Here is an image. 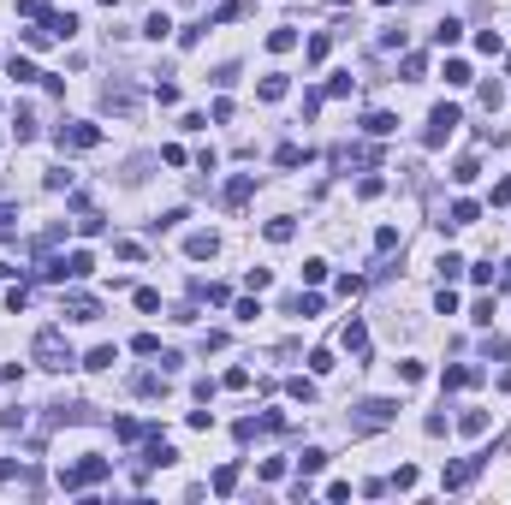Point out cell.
Segmentation results:
<instances>
[{
  "mask_svg": "<svg viewBox=\"0 0 511 505\" xmlns=\"http://www.w3.org/2000/svg\"><path fill=\"white\" fill-rule=\"evenodd\" d=\"M60 315H65V321H102V303H95L90 292H65L60 297Z\"/></svg>",
  "mask_w": 511,
  "mask_h": 505,
  "instance_id": "8",
  "label": "cell"
},
{
  "mask_svg": "<svg viewBox=\"0 0 511 505\" xmlns=\"http://www.w3.org/2000/svg\"><path fill=\"white\" fill-rule=\"evenodd\" d=\"M500 393H511V368H500Z\"/></svg>",
  "mask_w": 511,
  "mask_h": 505,
  "instance_id": "43",
  "label": "cell"
},
{
  "mask_svg": "<svg viewBox=\"0 0 511 505\" xmlns=\"http://www.w3.org/2000/svg\"><path fill=\"white\" fill-rule=\"evenodd\" d=\"M339 345H345V351H351V357L362 363V357H369V327H362V321H345V333H339Z\"/></svg>",
  "mask_w": 511,
  "mask_h": 505,
  "instance_id": "9",
  "label": "cell"
},
{
  "mask_svg": "<svg viewBox=\"0 0 511 505\" xmlns=\"http://www.w3.org/2000/svg\"><path fill=\"white\" fill-rule=\"evenodd\" d=\"M250 196H256V173H238L232 184H226V208H244Z\"/></svg>",
  "mask_w": 511,
  "mask_h": 505,
  "instance_id": "10",
  "label": "cell"
},
{
  "mask_svg": "<svg viewBox=\"0 0 511 505\" xmlns=\"http://www.w3.org/2000/svg\"><path fill=\"white\" fill-rule=\"evenodd\" d=\"M113 363H119V345H95L84 357V368H113Z\"/></svg>",
  "mask_w": 511,
  "mask_h": 505,
  "instance_id": "17",
  "label": "cell"
},
{
  "mask_svg": "<svg viewBox=\"0 0 511 505\" xmlns=\"http://www.w3.org/2000/svg\"><path fill=\"white\" fill-rule=\"evenodd\" d=\"M107 469H113V458L90 452V458H77V464H65V469H60V487H65V494H77V487H95V482H107Z\"/></svg>",
  "mask_w": 511,
  "mask_h": 505,
  "instance_id": "3",
  "label": "cell"
},
{
  "mask_svg": "<svg viewBox=\"0 0 511 505\" xmlns=\"http://www.w3.org/2000/svg\"><path fill=\"white\" fill-rule=\"evenodd\" d=\"M12 232H18V208H12V202H0V238H12Z\"/></svg>",
  "mask_w": 511,
  "mask_h": 505,
  "instance_id": "29",
  "label": "cell"
},
{
  "mask_svg": "<svg viewBox=\"0 0 511 505\" xmlns=\"http://www.w3.org/2000/svg\"><path fill=\"white\" fill-rule=\"evenodd\" d=\"M6 72H12V78H18V83H30V78H42V72H36V65H30V60H18V54H12V65H6Z\"/></svg>",
  "mask_w": 511,
  "mask_h": 505,
  "instance_id": "33",
  "label": "cell"
},
{
  "mask_svg": "<svg viewBox=\"0 0 511 505\" xmlns=\"http://www.w3.org/2000/svg\"><path fill=\"white\" fill-rule=\"evenodd\" d=\"M143 464L167 469V464H178V452H173V446H167V440H161V434H155V440H149V452H143Z\"/></svg>",
  "mask_w": 511,
  "mask_h": 505,
  "instance_id": "12",
  "label": "cell"
},
{
  "mask_svg": "<svg viewBox=\"0 0 511 505\" xmlns=\"http://www.w3.org/2000/svg\"><path fill=\"white\" fill-rule=\"evenodd\" d=\"M30 357H36L42 368H54V375L77 363V357H72V345H65V327H42V333H36V345H30Z\"/></svg>",
  "mask_w": 511,
  "mask_h": 505,
  "instance_id": "1",
  "label": "cell"
},
{
  "mask_svg": "<svg viewBox=\"0 0 511 505\" xmlns=\"http://www.w3.org/2000/svg\"><path fill=\"white\" fill-rule=\"evenodd\" d=\"M298 469H303V476H316V469H327V452H321V446H309L303 458H298Z\"/></svg>",
  "mask_w": 511,
  "mask_h": 505,
  "instance_id": "25",
  "label": "cell"
},
{
  "mask_svg": "<svg viewBox=\"0 0 511 505\" xmlns=\"http://www.w3.org/2000/svg\"><path fill=\"white\" fill-rule=\"evenodd\" d=\"M303 280H309V285H321V280H327V262H321V256H316V262H303Z\"/></svg>",
  "mask_w": 511,
  "mask_h": 505,
  "instance_id": "41",
  "label": "cell"
},
{
  "mask_svg": "<svg viewBox=\"0 0 511 505\" xmlns=\"http://www.w3.org/2000/svg\"><path fill=\"white\" fill-rule=\"evenodd\" d=\"M262 101H286V72H268V78H262Z\"/></svg>",
  "mask_w": 511,
  "mask_h": 505,
  "instance_id": "19",
  "label": "cell"
},
{
  "mask_svg": "<svg viewBox=\"0 0 511 505\" xmlns=\"http://www.w3.org/2000/svg\"><path fill=\"white\" fill-rule=\"evenodd\" d=\"M475 48H482V54H500L505 42H500V30H482V36H475Z\"/></svg>",
  "mask_w": 511,
  "mask_h": 505,
  "instance_id": "38",
  "label": "cell"
},
{
  "mask_svg": "<svg viewBox=\"0 0 511 505\" xmlns=\"http://www.w3.org/2000/svg\"><path fill=\"white\" fill-rule=\"evenodd\" d=\"M458 36H464V24H458V18H440V24H434V42H440V48H452Z\"/></svg>",
  "mask_w": 511,
  "mask_h": 505,
  "instance_id": "20",
  "label": "cell"
},
{
  "mask_svg": "<svg viewBox=\"0 0 511 505\" xmlns=\"http://www.w3.org/2000/svg\"><path fill=\"white\" fill-rule=\"evenodd\" d=\"M505 285H511V262H505Z\"/></svg>",
  "mask_w": 511,
  "mask_h": 505,
  "instance_id": "44",
  "label": "cell"
},
{
  "mask_svg": "<svg viewBox=\"0 0 511 505\" xmlns=\"http://www.w3.org/2000/svg\"><path fill=\"white\" fill-rule=\"evenodd\" d=\"M102 101H107V113H119V119H137V107H143V95H137L131 78H113L107 90H102Z\"/></svg>",
  "mask_w": 511,
  "mask_h": 505,
  "instance_id": "4",
  "label": "cell"
},
{
  "mask_svg": "<svg viewBox=\"0 0 511 505\" xmlns=\"http://www.w3.org/2000/svg\"><path fill=\"white\" fill-rule=\"evenodd\" d=\"M399 381H404V386H416V381H422V363H410V357H404V363H399Z\"/></svg>",
  "mask_w": 511,
  "mask_h": 505,
  "instance_id": "42",
  "label": "cell"
},
{
  "mask_svg": "<svg viewBox=\"0 0 511 505\" xmlns=\"http://www.w3.org/2000/svg\"><path fill=\"white\" fill-rule=\"evenodd\" d=\"M470 321H475V327H493V297L475 303V309H470Z\"/></svg>",
  "mask_w": 511,
  "mask_h": 505,
  "instance_id": "34",
  "label": "cell"
},
{
  "mask_svg": "<svg viewBox=\"0 0 511 505\" xmlns=\"http://www.w3.org/2000/svg\"><path fill=\"white\" fill-rule=\"evenodd\" d=\"M475 214H482V208H475L470 196H464V202H452V226H475Z\"/></svg>",
  "mask_w": 511,
  "mask_h": 505,
  "instance_id": "23",
  "label": "cell"
},
{
  "mask_svg": "<svg viewBox=\"0 0 511 505\" xmlns=\"http://www.w3.org/2000/svg\"><path fill=\"white\" fill-rule=\"evenodd\" d=\"M137 309H143V315H155V309H161V292H149V285H143V292H137Z\"/></svg>",
  "mask_w": 511,
  "mask_h": 505,
  "instance_id": "40",
  "label": "cell"
},
{
  "mask_svg": "<svg viewBox=\"0 0 511 505\" xmlns=\"http://www.w3.org/2000/svg\"><path fill=\"white\" fill-rule=\"evenodd\" d=\"M309 368H316V375H333L339 363H333V351H309Z\"/></svg>",
  "mask_w": 511,
  "mask_h": 505,
  "instance_id": "30",
  "label": "cell"
},
{
  "mask_svg": "<svg viewBox=\"0 0 511 505\" xmlns=\"http://www.w3.org/2000/svg\"><path fill=\"white\" fill-rule=\"evenodd\" d=\"M131 351H137V357H155L161 339H155V333H137V339H131Z\"/></svg>",
  "mask_w": 511,
  "mask_h": 505,
  "instance_id": "31",
  "label": "cell"
},
{
  "mask_svg": "<svg viewBox=\"0 0 511 505\" xmlns=\"http://www.w3.org/2000/svg\"><path fill=\"white\" fill-rule=\"evenodd\" d=\"M131 386H137L143 398H167V368H161V375H137Z\"/></svg>",
  "mask_w": 511,
  "mask_h": 505,
  "instance_id": "13",
  "label": "cell"
},
{
  "mask_svg": "<svg viewBox=\"0 0 511 505\" xmlns=\"http://www.w3.org/2000/svg\"><path fill=\"white\" fill-rule=\"evenodd\" d=\"M113 256H119V262H143V244H131V238H119V244H113Z\"/></svg>",
  "mask_w": 511,
  "mask_h": 505,
  "instance_id": "36",
  "label": "cell"
},
{
  "mask_svg": "<svg viewBox=\"0 0 511 505\" xmlns=\"http://www.w3.org/2000/svg\"><path fill=\"white\" fill-rule=\"evenodd\" d=\"M291 398H298V404H316V381L298 375V381H291Z\"/></svg>",
  "mask_w": 511,
  "mask_h": 505,
  "instance_id": "35",
  "label": "cell"
},
{
  "mask_svg": "<svg viewBox=\"0 0 511 505\" xmlns=\"http://www.w3.org/2000/svg\"><path fill=\"white\" fill-rule=\"evenodd\" d=\"M458 434H470V440L488 434V410H464V416H458Z\"/></svg>",
  "mask_w": 511,
  "mask_h": 505,
  "instance_id": "16",
  "label": "cell"
},
{
  "mask_svg": "<svg viewBox=\"0 0 511 505\" xmlns=\"http://www.w3.org/2000/svg\"><path fill=\"white\" fill-rule=\"evenodd\" d=\"M416 482H422V476H416V464H404V469H399V476H392L387 487H392V494H410V487H416Z\"/></svg>",
  "mask_w": 511,
  "mask_h": 505,
  "instance_id": "24",
  "label": "cell"
},
{
  "mask_svg": "<svg viewBox=\"0 0 511 505\" xmlns=\"http://www.w3.org/2000/svg\"><path fill=\"white\" fill-rule=\"evenodd\" d=\"M362 131H369V137H392V131H399V119H392V113H369V119H362Z\"/></svg>",
  "mask_w": 511,
  "mask_h": 505,
  "instance_id": "14",
  "label": "cell"
},
{
  "mask_svg": "<svg viewBox=\"0 0 511 505\" xmlns=\"http://www.w3.org/2000/svg\"><path fill=\"white\" fill-rule=\"evenodd\" d=\"M482 464H488V452H482V458H458V464L446 469V476H440V487H446V494H464V487H470L475 476H482Z\"/></svg>",
  "mask_w": 511,
  "mask_h": 505,
  "instance_id": "7",
  "label": "cell"
},
{
  "mask_svg": "<svg viewBox=\"0 0 511 505\" xmlns=\"http://www.w3.org/2000/svg\"><path fill=\"white\" fill-rule=\"evenodd\" d=\"M208 487H214V494H232V487H238V469H232V464L214 469V482H208Z\"/></svg>",
  "mask_w": 511,
  "mask_h": 505,
  "instance_id": "26",
  "label": "cell"
},
{
  "mask_svg": "<svg viewBox=\"0 0 511 505\" xmlns=\"http://www.w3.org/2000/svg\"><path fill=\"white\" fill-rule=\"evenodd\" d=\"M214 250H220V238H214V232H190V238H185V256H190V262H208Z\"/></svg>",
  "mask_w": 511,
  "mask_h": 505,
  "instance_id": "11",
  "label": "cell"
},
{
  "mask_svg": "<svg viewBox=\"0 0 511 505\" xmlns=\"http://www.w3.org/2000/svg\"><path fill=\"white\" fill-rule=\"evenodd\" d=\"M268 48H274V54H291V48H298V30H291V24H279L274 36H268Z\"/></svg>",
  "mask_w": 511,
  "mask_h": 505,
  "instance_id": "18",
  "label": "cell"
},
{
  "mask_svg": "<svg viewBox=\"0 0 511 505\" xmlns=\"http://www.w3.org/2000/svg\"><path fill=\"white\" fill-rule=\"evenodd\" d=\"M291 232H298L291 214H274V220H268V244H291Z\"/></svg>",
  "mask_w": 511,
  "mask_h": 505,
  "instance_id": "15",
  "label": "cell"
},
{
  "mask_svg": "<svg viewBox=\"0 0 511 505\" xmlns=\"http://www.w3.org/2000/svg\"><path fill=\"white\" fill-rule=\"evenodd\" d=\"M143 30H149V36L161 42V36H167V30H173V18H167V12H149V24H143Z\"/></svg>",
  "mask_w": 511,
  "mask_h": 505,
  "instance_id": "32",
  "label": "cell"
},
{
  "mask_svg": "<svg viewBox=\"0 0 511 505\" xmlns=\"http://www.w3.org/2000/svg\"><path fill=\"white\" fill-rule=\"evenodd\" d=\"M279 166H303L309 161V149H298V143H279V155H274Z\"/></svg>",
  "mask_w": 511,
  "mask_h": 505,
  "instance_id": "22",
  "label": "cell"
},
{
  "mask_svg": "<svg viewBox=\"0 0 511 505\" xmlns=\"http://www.w3.org/2000/svg\"><path fill=\"white\" fill-rule=\"evenodd\" d=\"M244 280H250V292H268V285H274V274H268V267H250Z\"/></svg>",
  "mask_w": 511,
  "mask_h": 505,
  "instance_id": "39",
  "label": "cell"
},
{
  "mask_svg": "<svg viewBox=\"0 0 511 505\" xmlns=\"http://www.w3.org/2000/svg\"><path fill=\"white\" fill-rule=\"evenodd\" d=\"M54 143H60V149H95V143H102V125H90V119H65Z\"/></svg>",
  "mask_w": 511,
  "mask_h": 505,
  "instance_id": "6",
  "label": "cell"
},
{
  "mask_svg": "<svg viewBox=\"0 0 511 505\" xmlns=\"http://www.w3.org/2000/svg\"><path fill=\"white\" fill-rule=\"evenodd\" d=\"M446 83H452V90H464V83H470V65H464V60H446Z\"/></svg>",
  "mask_w": 511,
  "mask_h": 505,
  "instance_id": "27",
  "label": "cell"
},
{
  "mask_svg": "<svg viewBox=\"0 0 511 505\" xmlns=\"http://www.w3.org/2000/svg\"><path fill=\"white\" fill-rule=\"evenodd\" d=\"M327 48H333V36H309V48H303L309 65H321V60H327Z\"/></svg>",
  "mask_w": 511,
  "mask_h": 505,
  "instance_id": "28",
  "label": "cell"
},
{
  "mask_svg": "<svg viewBox=\"0 0 511 505\" xmlns=\"http://www.w3.org/2000/svg\"><path fill=\"white\" fill-rule=\"evenodd\" d=\"M475 173H482V161H475V155H464V161H452V179H458V184H475Z\"/></svg>",
  "mask_w": 511,
  "mask_h": 505,
  "instance_id": "21",
  "label": "cell"
},
{
  "mask_svg": "<svg viewBox=\"0 0 511 505\" xmlns=\"http://www.w3.org/2000/svg\"><path fill=\"white\" fill-rule=\"evenodd\" d=\"M458 125H464V113H458L452 101H440V107L428 113V131H422V143H428V149H440V143H446V137H452Z\"/></svg>",
  "mask_w": 511,
  "mask_h": 505,
  "instance_id": "5",
  "label": "cell"
},
{
  "mask_svg": "<svg viewBox=\"0 0 511 505\" xmlns=\"http://www.w3.org/2000/svg\"><path fill=\"white\" fill-rule=\"evenodd\" d=\"M238 12H244V6H238V0H220V6H214V24H232V18H238Z\"/></svg>",
  "mask_w": 511,
  "mask_h": 505,
  "instance_id": "37",
  "label": "cell"
},
{
  "mask_svg": "<svg viewBox=\"0 0 511 505\" xmlns=\"http://www.w3.org/2000/svg\"><path fill=\"white\" fill-rule=\"evenodd\" d=\"M392 422H399V404H392V398H362L351 410V434H381Z\"/></svg>",
  "mask_w": 511,
  "mask_h": 505,
  "instance_id": "2",
  "label": "cell"
}]
</instances>
